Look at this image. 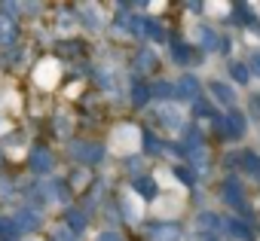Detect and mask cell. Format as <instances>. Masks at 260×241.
<instances>
[{
    "label": "cell",
    "mask_w": 260,
    "mask_h": 241,
    "mask_svg": "<svg viewBox=\"0 0 260 241\" xmlns=\"http://www.w3.org/2000/svg\"><path fill=\"white\" fill-rule=\"evenodd\" d=\"M138 144H141V132L135 126H119L113 132V150L116 153H132V150H138Z\"/></svg>",
    "instance_id": "1"
},
{
    "label": "cell",
    "mask_w": 260,
    "mask_h": 241,
    "mask_svg": "<svg viewBox=\"0 0 260 241\" xmlns=\"http://www.w3.org/2000/svg\"><path fill=\"white\" fill-rule=\"evenodd\" d=\"M58 73H61L58 61L46 58V61H40V64H37V70H34V79H37V86H40V89H52V86L58 83Z\"/></svg>",
    "instance_id": "2"
},
{
    "label": "cell",
    "mask_w": 260,
    "mask_h": 241,
    "mask_svg": "<svg viewBox=\"0 0 260 241\" xmlns=\"http://www.w3.org/2000/svg\"><path fill=\"white\" fill-rule=\"evenodd\" d=\"M220 129H223L233 141L242 138V135H245V116H242V113H226V116H223V123H220Z\"/></svg>",
    "instance_id": "3"
},
{
    "label": "cell",
    "mask_w": 260,
    "mask_h": 241,
    "mask_svg": "<svg viewBox=\"0 0 260 241\" xmlns=\"http://www.w3.org/2000/svg\"><path fill=\"white\" fill-rule=\"evenodd\" d=\"M31 171H37V174H46V171H52V156H49V150H43V147H37L34 153H31Z\"/></svg>",
    "instance_id": "4"
},
{
    "label": "cell",
    "mask_w": 260,
    "mask_h": 241,
    "mask_svg": "<svg viewBox=\"0 0 260 241\" xmlns=\"http://www.w3.org/2000/svg\"><path fill=\"white\" fill-rule=\"evenodd\" d=\"M193 37L199 40L202 49H217V43H220V37H217L211 28H205V25H196V28H193Z\"/></svg>",
    "instance_id": "5"
},
{
    "label": "cell",
    "mask_w": 260,
    "mask_h": 241,
    "mask_svg": "<svg viewBox=\"0 0 260 241\" xmlns=\"http://www.w3.org/2000/svg\"><path fill=\"white\" fill-rule=\"evenodd\" d=\"M159 123L169 129V132H178L181 126H184V116H181V110H172V107H162L159 110Z\"/></svg>",
    "instance_id": "6"
},
{
    "label": "cell",
    "mask_w": 260,
    "mask_h": 241,
    "mask_svg": "<svg viewBox=\"0 0 260 241\" xmlns=\"http://www.w3.org/2000/svg\"><path fill=\"white\" fill-rule=\"evenodd\" d=\"M150 241H181V229L175 223H166V226H156L150 232Z\"/></svg>",
    "instance_id": "7"
},
{
    "label": "cell",
    "mask_w": 260,
    "mask_h": 241,
    "mask_svg": "<svg viewBox=\"0 0 260 241\" xmlns=\"http://www.w3.org/2000/svg\"><path fill=\"white\" fill-rule=\"evenodd\" d=\"M16 223H19L22 232H34V229H40V214H34L31 208H25V211H19Z\"/></svg>",
    "instance_id": "8"
},
{
    "label": "cell",
    "mask_w": 260,
    "mask_h": 241,
    "mask_svg": "<svg viewBox=\"0 0 260 241\" xmlns=\"http://www.w3.org/2000/svg\"><path fill=\"white\" fill-rule=\"evenodd\" d=\"M223 202L233 205V208H242V186L236 180H226L223 183Z\"/></svg>",
    "instance_id": "9"
},
{
    "label": "cell",
    "mask_w": 260,
    "mask_h": 241,
    "mask_svg": "<svg viewBox=\"0 0 260 241\" xmlns=\"http://www.w3.org/2000/svg\"><path fill=\"white\" fill-rule=\"evenodd\" d=\"M208 89H211V95H214V98H217L220 104H233V101H236V95H233V89H230L226 83H220V79H214V83H211Z\"/></svg>",
    "instance_id": "10"
},
{
    "label": "cell",
    "mask_w": 260,
    "mask_h": 241,
    "mask_svg": "<svg viewBox=\"0 0 260 241\" xmlns=\"http://www.w3.org/2000/svg\"><path fill=\"white\" fill-rule=\"evenodd\" d=\"M16 22L10 19V16H0V43H13L16 40Z\"/></svg>",
    "instance_id": "11"
},
{
    "label": "cell",
    "mask_w": 260,
    "mask_h": 241,
    "mask_svg": "<svg viewBox=\"0 0 260 241\" xmlns=\"http://www.w3.org/2000/svg\"><path fill=\"white\" fill-rule=\"evenodd\" d=\"M172 58H175L178 64H190V58H193V49H190L187 43L175 40V43H172Z\"/></svg>",
    "instance_id": "12"
},
{
    "label": "cell",
    "mask_w": 260,
    "mask_h": 241,
    "mask_svg": "<svg viewBox=\"0 0 260 241\" xmlns=\"http://www.w3.org/2000/svg\"><path fill=\"white\" fill-rule=\"evenodd\" d=\"M178 89H181V95H184V98H193V101H196V95H199V79L187 73V76H181Z\"/></svg>",
    "instance_id": "13"
},
{
    "label": "cell",
    "mask_w": 260,
    "mask_h": 241,
    "mask_svg": "<svg viewBox=\"0 0 260 241\" xmlns=\"http://www.w3.org/2000/svg\"><path fill=\"white\" fill-rule=\"evenodd\" d=\"M138 208H141V202H138L135 195L122 198V214H125V220H128V223H135V220L141 217V211H138Z\"/></svg>",
    "instance_id": "14"
},
{
    "label": "cell",
    "mask_w": 260,
    "mask_h": 241,
    "mask_svg": "<svg viewBox=\"0 0 260 241\" xmlns=\"http://www.w3.org/2000/svg\"><path fill=\"white\" fill-rule=\"evenodd\" d=\"M223 229L233 235V238H239V241H245V238H251V232H248V226H242V223H236V220H223Z\"/></svg>",
    "instance_id": "15"
},
{
    "label": "cell",
    "mask_w": 260,
    "mask_h": 241,
    "mask_svg": "<svg viewBox=\"0 0 260 241\" xmlns=\"http://www.w3.org/2000/svg\"><path fill=\"white\" fill-rule=\"evenodd\" d=\"M141 31H144V37H153V40H166V31H162V25H159V22H153V19H147V22L141 25Z\"/></svg>",
    "instance_id": "16"
},
{
    "label": "cell",
    "mask_w": 260,
    "mask_h": 241,
    "mask_svg": "<svg viewBox=\"0 0 260 241\" xmlns=\"http://www.w3.org/2000/svg\"><path fill=\"white\" fill-rule=\"evenodd\" d=\"M135 186H138V189H135V192H138V195H141V198H153V195H156V180H153V177H150V180H147V177H144V180H138V183H135Z\"/></svg>",
    "instance_id": "17"
},
{
    "label": "cell",
    "mask_w": 260,
    "mask_h": 241,
    "mask_svg": "<svg viewBox=\"0 0 260 241\" xmlns=\"http://www.w3.org/2000/svg\"><path fill=\"white\" fill-rule=\"evenodd\" d=\"M150 92H153V95H156V98H166V101H169V98H175V95H178V89H175V86H172V83H156V86H153V89H150Z\"/></svg>",
    "instance_id": "18"
},
{
    "label": "cell",
    "mask_w": 260,
    "mask_h": 241,
    "mask_svg": "<svg viewBox=\"0 0 260 241\" xmlns=\"http://www.w3.org/2000/svg\"><path fill=\"white\" fill-rule=\"evenodd\" d=\"M135 61H138V67H141V70H150V67H153V64H156V55H153V52H150V49H141V52H138V58H135Z\"/></svg>",
    "instance_id": "19"
},
{
    "label": "cell",
    "mask_w": 260,
    "mask_h": 241,
    "mask_svg": "<svg viewBox=\"0 0 260 241\" xmlns=\"http://www.w3.org/2000/svg\"><path fill=\"white\" fill-rule=\"evenodd\" d=\"M230 73H233V79H236V83H248V76H251V70H248L245 64H239V61H233V64H230Z\"/></svg>",
    "instance_id": "20"
},
{
    "label": "cell",
    "mask_w": 260,
    "mask_h": 241,
    "mask_svg": "<svg viewBox=\"0 0 260 241\" xmlns=\"http://www.w3.org/2000/svg\"><path fill=\"white\" fill-rule=\"evenodd\" d=\"M242 168H245V171H251V174H260V156L245 153V156H242Z\"/></svg>",
    "instance_id": "21"
},
{
    "label": "cell",
    "mask_w": 260,
    "mask_h": 241,
    "mask_svg": "<svg viewBox=\"0 0 260 241\" xmlns=\"http://www.w3.org/2000/svg\"><path fill=\"white\" fill-rule=\"evenodd\" d=\"M74 156H83L86 162H95L98 150H95V147H86V144H74Z\"/></svg>",
    "instance_id": "22"
},
{
    "label": "cell",
    "mask_w": 260,
    "mask_h": 241,
    "mask_svg": "<svg viewBox=\"0 0 260 241\" xmlns=\"http://www.w3.org/2000/svg\"><path fill=\"white\" fill-rule=\"evenodd\" d=\"M147 95H150V89H147V86H141V83H135V86H132V101H135L138 107L147 101Z\"/></svg>",
    "instance_id": "23"
},
{
    "label": "cell",
    "mask_w": 260,
    "mask_h": 241,
    "mask_svg": "<svg viewBox=\"0 0 260 241\" xmlns=\"http://www.w3.org/2000/svg\"><path fill=\"white\" fill-rule=\"evenodd\" d=\"M68 229L71 232H83L86 229V217L83 214H68Z\"/></svg>",
    "instance_id": "24"
},
{
    "label": "cell",
    "mask_w": 260,
    "mask_h": 241,
    "mask_svg": "<svg viewBox=\"0 0 260 241\" xmlns=\"http://www.w3.org/2000/svg\"><path fill=\"white\" fill-rule=\"evenodd\" d=\"M55 241H77V238H74V232L68 226H58L55 229Z\"/></svg>",
    "instance_id": "25"
},
{
    "label": "cell",
    "mask_w": 260,
    "mask_h": 241,
    "mask_svg": "<svg viewBox=\"0 0 260 241\" xmlns=\"http://www.w3.org/2000/svg\"><path fill=\"white\" fill-rule=\"evenodd\" d=\"M236 13H239V22H254V13L245 7H236Z\"/></svg>",
    "instance_id": "26"
},
{
    "label": "cell",
    "mask_w": 260,
    "mask_h": 241,
    "mask_svg": "<svg viewBox=\"0 0 260 241\" xmlns=\"http://www.w3.org/2000/svg\"><path fill=\"white\" fill-rule=\"evenodd\" d=\"M98 241H122V238H119L116 232H101V235H98Z\"/></svg>",
    "instance_id": "27"
},
{
    "label": "cell",
    "mask_w": 260,
    "mask_h": 241,
    "mask_svg": "<svg viewBox=\"0 0 260 241\" xmlns=\"http://www.w3.org/2000/svg\"><path fill=\"white\" fill-rule=\"evenodd\" d=\"M248 70H251V73H260V52L251 58V67H248Z\"/></svg>",
    "instance_id": "28"
}]
</instances>
